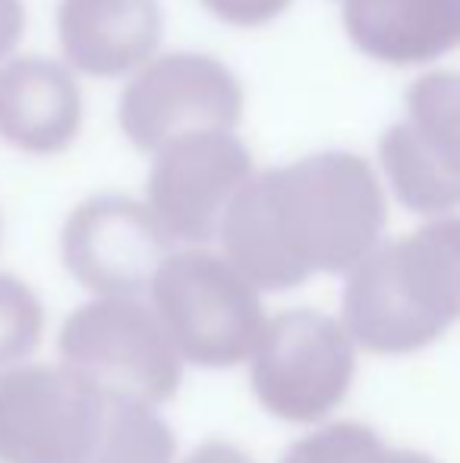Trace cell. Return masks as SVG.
<instances>
[{"label":"cell","mask_w":460,"mask_h":463,"mask_svg":"<svg viewBox=\"0 0 460 463\" xmlns=\"http://www.w3.org/2000/svg\"><path fill=\"white\" fill-rule=\"evenodd\" d=\"M183 463H252V460L246 458L239 448L228 445V441L211 439V441H205V445H199Z\"/></svg>","instance_id":"obj_19"},{"label":"cell","mask_w":460,"mask_h":463,"mask_svg":"<svg viewBox=\"0 0 460 463\" xmlns=\"http://www.w3.org/2000/svg\"><path fill=\"white\" fill-rule=\"evenodd\" d=\"M356 375V344L344 322L290 309L265 325L249 382L258 403L284 422H319L344 403Z\"/></svg>","instance_id":"obj_5"},{"label":"cell","mask_w":460,"mask_h":463,"mask_svg":"<svg viewBox=\"0 0 460 463\" xmlns=\"http://www.w3.org/2000/svg\"><path fill=\"white\" fill-rule=\"evenodd\" d=\"M25 29V6L23 0H0V61L16 48Z\"/></svg>","instance_id":"obj_18"},{"label":"cell","mask_w":460,"mask_h":463,"mask_svg":"<svg viewBox=\"0 0 460 463\" xmlns=\"http://www.w3.org/2000/svg\"><path fill=\"white\" fill-rule=\"evenodd\" d=\"M218 19L230 25H265L277 19L294 0H202Z\"/></svg>","instance_id":"obj_17"},{"label":"cell","mask_w":460,"mask_h":463,"mask_svg":"<svg viewBox=\"0 0 460 463\" xmlns=\"http://www.w3.org/2000/svg\"><path fill=\"white\" fill-rule=\"evenodd\" d=\"M344 32L366 57L429 63L460 44V0H344Z\"/></svg>","instance_id":"obj_13"},{"label":"cell","mask_w":460,"mask_h":463,"mask_svg":"<svg viewBox=\"0 0 460 463\" xmlns=\"http://www.w3.org/2000/svg\"><path fill=\"white\" fill-rule=\"evenodd\" d=\"M252 155L230 129H202L155 152L146 180L148 208L174 240L205 246L221 233L224 214L252 180Z\"/></svg>","instance_id":"obj_9"},{"label":"cell","mask_w":460,"mask_h":463,"mask_svg":"<svg viewBox=\"0 0 460 463\" xmlns=\"http://www.w3.org/2000/svg\"><path fill=\"white\" fill-rule=\"evenodd\" d=\"M44 331V312L29 284L0 275V369L25 360L38 347Z\"/></svg>","instance_id":"obj_15"},{"label":"cell","mask_w":460,"mask_h":463,"mask_svg":"<svg viewBox=\"0 0 460 463\" xmlns=\"http://www.w3.org/2000/svg\"><path fill=\"white\" fill-rule=\"evenodd\" d=\"M158 0H61L57 35L63 57L89 76L133 73L161 44Z\"/></svg>","instance_id":"obj_11"},{"label":"cell","mask_w":460,"mask_h":463,"mask_svg":"<svg viewBox=\"0 0 460 463\" xmlns=\"http://www.w3.org/2000/svg\"><path fill=\"white\" fill-rule=\"evenodd\" d=\"M381 171L404 208L442 214L460 205V73H426L407 89V120L379 142Z\"/></svg>","instance_id":"obj_8"},{"label":"cell","mask_w":460,"mask_h":463,"mask_svg":"<svg viewBox=\"0 0 460 463\" xmlns=\"http://www.w3.org/2000/svg\"><path fill=\"white\" fill-rule=\"evenodd\" d=\"M63 366L105 401L167 403L180 388L183 360L158 312L129 297H101L70 312L61 328Z\"/></svg>","instance_id":"obj_4"},{"label":"cell","mask_w":460,"mask_h":463,"mask_svg":"<svg viewBox=\"0 0 460 463\" xmlns=\"http://www.w3.org/2000/svg\"><path fill=\"white\" fill-rule=\"evenodd\" d=\"M375 463H438V460L423 451H410V448H385Z\"/></svg>","instance_id":"obj_20"},{"label":"cell","mask_w":460,"mask_h":463,"mask_svg":"<svg viewBox=\"0 0 460 463\" xmlns=\"http://www.w3.org/2000/svg\"><path fill=\"white\" fill-rule=\"evenodd\" d=\"M385 221L372 165L332 148L252 174L218 237L256 290H294L313 275H350L381 246Z\"/></svg>","instance_id":"obj_1"},{"label":"cell","mask_w":460,"mask_h":463,"mask_svg":"<svg viewBox=\"0 0 460 463\" xmlns=\"http://www.w3.org/2000/svg\"><path fill=\"white\" fill-rule=\"evenodd\" d=\"M67 271L101 297L152 290L155 275L174 256V237L155 212L129 195H92L70 212L61 233Z\"/></svg>","instance_id":"obj_10"},{"label":"cell","mask_w":460,"mask_h":463,"mask_svg":"<svg viewBox=\"0 0 460 463\" xmlns=\"http://www.w3.org/2000/svg\"><path fill=\"white\" fill-rule=\"evenodd\" d=\"M385 441L362 422H332L290 445L281 463H375Z\"/></svg>","instance_id":"obj_16"},{"label":"cell","mask_w":460,"mask_h":463,"mask_svg":"<svg viewBox=\"0 0 460 463\" xmlns=\"http://www.w3.org/2000/svg\"><path fill=\"white\" fill-rule=\"evenodd\" d=\"M344 328L369 354L404 356L460 322V214L369 252L347 275Z\"/></svg>","instance_id":"obj_2"},{"label":"cell","mask_w":460,"mask_h":463,"mask_svg":"<svg viewBox=\"0 0 460 463\" xmlns=\"http://www.w3.org/2000/svg\"><path fill=\"white\" fill-rule=\"evenodd\" d=\"M152 303L180 360L202 369L249 360L268 325L256 287L205 250L174 252L155 275Z\"/></svg>","instance_id":"obj_3"},{"label":"cell","mask_w":460,"mask_h":463,"mask_svg":"<svg viewBox=\"0 0 460 463\" xmlns=\"http://www.w3.org/2000/svg\"><path fill=\"white\" fill-rule=\"evenodd\" d=\"M177 441L152 407L108 401V420L86 463H174Z\"/></svg>","instance_id":"obj_14"},{"label":"cell","mask_w":460,"mask_h":463,"mask_svg":"<svg viewBox=\"0 0 460 463\" xmlns=\"http://www.w3.org/2000/svg\"><path fill=\"white\" fill-rule=\"evenodd\" d=\"M108 401L67 366L0 372V463H86Z\"/></svg>","instance_id":"obj_6"},{"label":"cell","mask_w":460,"mask_h":463,"mask_svg":"<svg viewBox=\"0 0 460 463\" xmlns=\"http://www.w3.org/2000/svg\"><path fill=\"white\" fill-rule=\"evenodd\" d=\"M120 129L139 152L202 129H233L243 117V86L209 54L177 51L146 63L117 104Z\"/></svg>","instance_id":"obj_7"},{"label":"cell","mask_w":460,"mask_h":463,"mask_svg":"<svg viewBox=\"0 0 460 463\" xmlns=\"http://www.w3.org/2000/svg\"><path fill=\"white\" fill-rule=\"evenodd\" d=\"M82 95L67 67L16 57L0 67V139L32 155L63 152L80 136Z\"/></svg>","instance_id":"obj_12"}]
</instances>
